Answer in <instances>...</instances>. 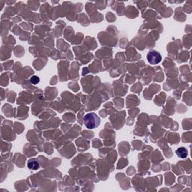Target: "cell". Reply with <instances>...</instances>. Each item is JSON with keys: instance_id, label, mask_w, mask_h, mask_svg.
I'll use <instances>...</instances> for the list:
<instances>
[{"instance_id": "obj_4", "label": "cell", "mask_w": 192, "mask_h": 192, "mask_svg": "<svg viewBox=\"0 0 192 192\" xmlns=\"http://www.w3.org/2000/svg\"><path fill=\"white\" fill-rule=\"evenodd\" d=\"M27 166L29 169L31 170H37L39 168V163L36 159H31L29 160L27 164Z\"/></svg>"}, {"instance_id": "obj_1", "label": "cell", "mask_w": 192, "mask_h": 192, "mask_svg": "<svg viewBox=\"0 0 192 192\" xmlns=\"http://www.w3.org/2000/svg\"><path fill=\"white\" fill-rule=\"evenodd\" d=\"M101 119L95 113H90L85 115L83 123L88 129H94L100 125Z\"/></svg>"}, {"instance_id": "obj_3", "label": "cell", "mask_w": 192, "mask_h": 192, "mask_svg": "<svg viewBox=\"0 0 192 192\" xmlns=\"http://www.w3.org/2000/svg\"><path fill=\"white\" fill-rule=\"evenodd\" d=\"M176 154L181 158H186L188 156V150L185 147H179L176 151Z\"/></svg>"}, {"instance_id": "obj_2", "label": "cell", "mask_w": 192, "mask_h": 192, "mask_svg": "<svg viewBox=\"0 0 192 192\" xmlns=\"http://www.w3.org/2000/svg\"><path fill=\"white\" fill-rule=\"evenodd\" d=\"M148 62L151 65H157L158 63L161 62V55L160 53L156 50H152L149 52L146 56Z\"/></svg>"}, {"instance_id": "obj_5", "label": "cell", "mask_w": 192, "mask_h": 192, "mask_svg": "<svg viewBox=\"0 0 192 192\" xmlns=\"http://www.w3.org/2000/svg\"><path fill=\"white\" fill-rule=\"evenodd\" d=\"M30 81H31L32 83H33V84H37V83H38L40 82V79L38 77L32 76L31 79H30Z\"/></svg>"}]
</instances>
